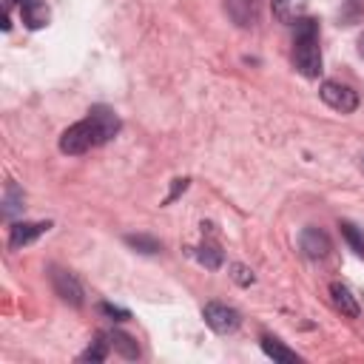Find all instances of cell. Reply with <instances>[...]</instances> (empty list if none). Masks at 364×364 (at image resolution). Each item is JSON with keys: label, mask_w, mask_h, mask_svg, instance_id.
<instances>
[{"label": "cell", "mask_w": 364, "mask_h": 364, "mask_svg": "<svg viewBox=\"0 0 364 364\" xmlns=\"http://www.w3.org/2000/svg\"><path fill=\"white\" fill-rule=\"evenodd\" d=\"M293 65L304 77H318L321 74V48H318V20L301 17L293 23Z\"/></svg>", "instance_id": "6da1fadb"}, {"label": "cell", "mask_w": 364, "mask_h": 364, "mask_svg": "<svg viewBox=\"0 0 364 364\" xmlns=\"http://www.w3.org/2000/svg\"><path fill=\"white\" fill-rule=\"evenodd\" d=\"M202 318H205V324H208L213 333H219V336H228V333L239 330V324H242L239 310H233V307H228V304H222V301H208L205 310H202Z\"/></svg>", "instance_id": "7a4b0ae2"}, {"label": "cell", "mask_w": 364, "mask_h": 364, "mask_svg": "<svg viewBox=\"0 0 364 364\" xmlns=\"http://www.w3.org/2000/svg\"><path fill=\"white\" fill-rule=\"evenodd\" d=\"M318 97H321L333 111H338V114H353V111L358 108V94H355L350 85H341V82H333V80L321 82Z\"/></svg>", "instance_id": "3957f363"}, {"label": "cell", "mask_w": 364, "mask_h": 364, "mask_svg": "<svg viewBox=\"0 0 364 364\" xmlns=\"http://www.w3.org/2000/svg\"><path fill=\"white\" fill-rule=\"evenodd\" d=\"M94 145H97V139H94V131H91V122H88V119L74 122V125L65 128L63 136H60V151H63V154H71V156L85 154V151L94 148Z\"/></svg>", "instance_id": "277c9868"}, {"label": "cell", "mask_w": 364, "mask_h": 364, "mask_svg": "<svg viewBox=\"0 0 364 364\" xmlns=\"http://www.w3.org/2000/svg\"><path fill=\"white\" fill-rule=\"evenodd\" d=\"M85 119L91 122V131H94L97 145H105V142L119 131V117H117V111L108 108V105H94Z\"/></svg>", "instance_id": "5b68a950"}, {"label": "cell", "mask_w": 364, "mask_h": 364, "mask_svg": "<svg viewBox=\"0 0 364 364\" xmlns=\"http://www.w3.org/2000/svg\"><path fill=\"white\" fill-rule=\"evenodd\" d=\"M51 284H54V293L65 301V304H71V307H80L85 299H82V284L77 282V276L74 273H68V270H60V267H51Z\"/></svg>", "instance_id": "8992f818"}, {"label": "cell", "mask_w": 364, "mask_h": 364, "mask_svg": "<svg viewBox=\"0 0 364 364\" xmlns=\"http://www.w3.org/2000/svg\"><path fill=\"white\" fill-rule=\"evenodd\" d=\"M225 11L233 26L239 28H253L262 14V0H225Z\"/></svg>", "instance_id": "52a82bcc"}, {"label": "cell", "mask_w": 364, "mask_h": 364, "mask_svg": "<svg viewBox=\"0 0 364 364\" xmlns=\"http://www.w3.org/2000/svg\"><path fill=\"white\" fill-rule=\"evenodd\" d=\"M51 228V222H14L9 228V247L20 250L26 245H31L34 239H40L46 230Z\"/></svg>", "instance_id": "ba28073f"}, {"label": "cell", "mask_w": 364, "mask_h": 364, "mask_svg": "<svg viewBox=\"0 0 364 364\" xmlns=\"http://www.w3.org/2000/svg\"><path fill=\"white\" fill-rule=\"evenodd\" d=\"M299 247L307 259H324L330 253V236L321 228H304L299 233Z\"/></svg>", "instance_id": "9c48e42d"}, {"label": "cell", "mask_w": 364, "mask_h": 364, "mask_svg": "<svg viewBox=\"0 0 364 364\" xmlns=\"http://www.w3.org/2000/svg\"><path fill=\"white\" fill-rule=\"evenodd\" d=\"M330 296H333V304L341 310V316L358 318V313H361V307H358V299L353 296V290H350L344 282H333V284H330Z\"/></svg>", "instance_id": "30bf717a"}, {"label": "cell", "mask_w": 364, "mask_h": 364, "mask_svg": "<svg viewBox=\"0 0 364 364\" xmlns=\"http://www.w3.org/2000/svg\"><path fill=\"white\" fill-rule=\"evenodd\" d=\"M270 9H273V17H276L279 23L293 26L296 20L304 17V11H307V0H270Z\"/></svg>", "instance_id": "8fae6325"}, {"label": "cell", "mask_w": 364, "mask_h": 364, "mask_svg": "<svg viewBox=\"0 0 364 364\" xmlns=\"http://www.w3.org/2000/svg\"><path fill=\"white\" fill-rule=\"evenodd\" d=\"M20 14H23V23L28 26V28H43L46 23H48V6L43 3V0H23V6H20Z\"/></svg>", "instance_id": "7c38bea8"}, {"label": "cell", "mask_w": 364, "mask_h": 364, "mask_svg": "<svg viewBox=\"0 0 364 364\" xmlns=\"http://www.w3.org/2000/svg\"><path fill=\"white\" fill-rule=\"evenodd\" d=\"M105 338H108V344H111L122 358H139V344H136L128 333H122V330H111V333H105Z\"/></svg>", "instance_id": "4fadbf2b"}, {"label": "cell", "mask_w": 364, "mask_h": 364, "mask_svg": "<svg viewBox=\"0 0 364 364\" xmlns=\"http://www.w3.org/2000/svg\"><path fill=\"white\" fill-rule=\"evenodd\" d=\"M262 350H264L273 361H282V364H296V361H299V355H296L293 350H287L279 338H270V336H262Z\"/></svg>", "instance_id": "5bb4252c"}, {"label": "cell", "mask_w": 364, "mask_h": 364, "mask_svg": "<svg viewBox=\"0 0 364 364\" xmlns=\"http://www.w3.org/2000/svg\"><path fill=\"white\" fill-rule=\"evenodd\" d=\"M196 259H199V264H205L208 270H219L222 262H225V253L219 250V245H213V242H202V245L196 247Z\"/></svg>", "instance_id": "9a60e30c"}, {"label": "cell", "mask_w": 364, "mask_h": 364, "mask_svg": "<svg viewBox=\"0 0 364 364\" xmlns=\"http://www.w3.org/2000/svg\"><path fill=\"white\" fill-rule=\"evenodd\" d=\"M17 213H23V191L14 182H9L6 185V193H3V216L6 219H14Z\"/></svg>", "instance_id": "2e32d148"}, {"label": "cell", "mask_w": 364, "mask_h": 364, "mask_svg": "<svg viewBox=\"0 0 364 364\" xmlns=\"http://www.w3.org/2000/svg\"><path fill=\"white\" fill-rule=\"evenodd\" d=\"M125 245L134 247V250H139V253H148V256L151 253H159V247H162L154 236H145V233H128L125 236Z\"/></svg>", "instance_id": "e0dca14e"}, {"label": "cell", "mask_w": 364, "mask_h": 364, "mask_svg": "<svg viewBox=\"0 0 364 364\" xmlns=\"http://www.w3.org/2000/svg\"><path fill=\"white\" fill-rule=\"evenodd\" d=\"M108 347H111V344H108L105 333H100V336H97V341H94V344H91V347H88V350L80 355V361H105Z\"/></svg>", "instance_id": "ac0fdd59"}, {"label": "cell", "mask_w": 364, "mask_h": 364, "mask_svg": "<svg viewBox=\"0 0 364 364\" xmlns=\"http://www.w3.org/2000/svg\"><path fill=\"white\" fill-rule=\"evenodd\" d=\"M338 228H341V236L350 242V247H353L358 256H364V233H361L355 225H350V222H341Z\"/></svg>", "instance_id": "d6986e66"}, {"label": "cell", "mask_w": 364, "mask_h": 364, "mask_svg": "<svg viewBox=\"0 0 364 364\" xmlns=\"http://www.w3.org/2000/svg\"><path fill=\"white\" fill-rule=\"evenodd\" d=\"M230 276H233V282L236 284H242V287H250L253 282H256V276H253V270L250 267H245V264H230Z\"/></svg>", "instance_id": "ffe728a7"}, {"label": "cell", "mask_w": 364, "mask_h": 364, "mask_svg": "<svg viewBox=\"0 0 364 364\" xmlns=\"http://www.w3.org/2000/svg\"><path fill=\"white\" fill-rule=\"evenodd\" d=\"M100 313H105V316H111V318H128V310L114 307V304H108V301H102V304H100Z\"/></svg>", "instance_id": "44dd1931"}, {"label": "cell", "mask_w": 364, "mask_h": 364, "mask_svg": "<svg viewBox=\"0 0 364 364\" xmlns=\"http://www.w3.org/2000/svg\"><path fill=\"white\" fill-rule=\"evenodd\" d=\"M185 188H188V179H173V188H171V193H168V199H165V202H173Z\"/></svg>", "instance_id": "7402d4cb"}, {"label": "cell", "mask_w": 364, "mask_h": 364, "mask_svg": "<svg viewBox=\"0 0 364 364\" xmlns=\"http://www.w3.org/2000/svg\"><path fill=\"white\" fill-rule=\"evenodd\" d=\"M358 54H361V57H364V34H361V37H358Z\"/></svg>", "instance_id": "603a6c76"}]
</instances>
